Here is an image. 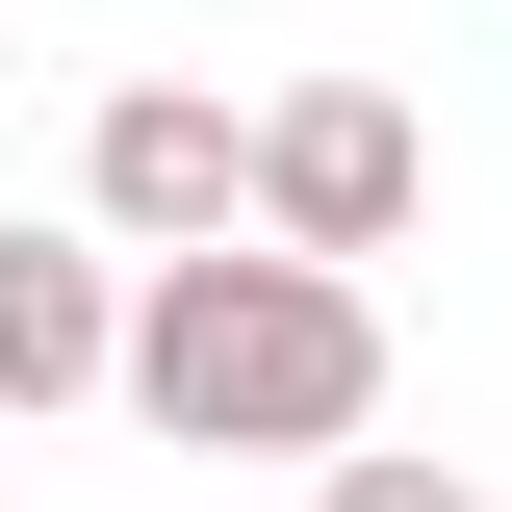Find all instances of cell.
<instances>
[{"label":"cell","instance_id":"6da1fadb","mask_svg":"<svg viewBox=\"0 0 512 512\" xmlns=\"http://www.w3.org/2000/svg\"><path fill=\"white\" fill-rule=\"evenodd\" d=\"M128 410L180 461H359L384 436V308L359 256H282V231H205L128 282Z\"/></svg>","mask_w":512,"mask_h":512},{"label":"cell","instance_id":"7a4b0ae2","mask_svg":"<svg viewBox=\"0 0 512 512\" xmlns=\"http://www.w3.org/2000/svg\"><path fill=\"white\" fill-rule=\"evenodd\" d=\"M410 180H436V154H410L384 77H282V103H256V231L282 256H410Z\"/></svg>","mask_w":512,"mask_h":512},{"label":"cell","instance_id":"3957f363","mask_svg":"<svg viewBox=\"0 0 512 512\" xmlns=\"http://www.w3.org/2000/svg\"><path fill=\"white\" fill-rule=\"evenodd\" d=\"M77 205H103L128 256H205V231H256V103H205V77H128V103L77 128Z\"/></svg>","mask_w":512,"mask_h":512},{"label":"cell","instance_id":"277c9868","mask_svg":"<svg viewBox=\"0 0 512 512\" xmlns=\"http://www.w3.org/2000/svg\"><path fill=\"white\" fill-rule=\"evenodd\" d=\"M77 384H128V282L77 231H0V410H77Z\"/></svg>","mask_w":512,"mask_h":512},{"label":"cell","instance_id":"5b68a950","mask_svg":"<svg viewBox=\"0 0 512 512\" xmlns=\"http://www.w3.org/2000/svg\"><path fill=\"white\" fill-rule=\"evenodd\" d=\"M308 512H487L461 461H308Z\"/></svg>","mask_w":512,"mask_h":512}]
</instances>
